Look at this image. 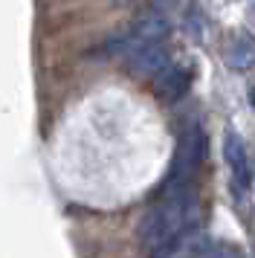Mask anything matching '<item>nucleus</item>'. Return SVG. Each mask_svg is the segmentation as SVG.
Wrapping results in <instances>:
<instances>
[{
	"label": "nucleus",
	"instance_id": "nucleus-2",
	"mask_svg": "<svg viewBox=\"0 0 255 258\" xmlns=\"http://www.w3.org/2000/svg\"><path fill=\"white\" fill-rule=\"evenodd\" d=\"M203 160H206V134L197 122H188L177 140V151H174L168 177L160 186V195L197 186V171H200Z\"/></svg>",
	"mask_w": 255,
	"mask_h": 258
},
{
	"label": "nucleus",
	"instance_id": "nucleus-1",
	"mask_svg": "<svg viewBox=\"0 0 255 258\" xmlns=\"http://www.w3.org/2000/svg\"><path fill=\"white\" fill-rule=\"evenodd\" d=\"M197 218H200L197 186L160 195L157 206L145 215L139 229L142 244L151 249V258H171L180 249L183 238L195 229Z\"/></svg>",
	"mask_w": 255,
	"mask_h": 258
},
{
	"label": "nucleus",
	"instance_id": "nucleus-8",
	"mask_svg": "<svg viewBox=\"0 0 255 258\" xmlns=\"http://www.w3.org/2000/svg\"><path fill=\"white\" fill-rule=\"evenodd\" d=\"M154 3H157L160 9H168V6H174V3H177V0H154Z\"/></svg>",
	"mask_w": 255,
	"mask_h": 258
},
{
	"label": "nucleus",
	"instance_id": "nucleus-6",
	"mask_svg": "<svg viewBox=\"0 0 255 258\" xmlns=\"http://www.w3.org/2000/svg\"><path fill=\"white\" fill-rule=\"evenodd\" d=\"M165 67H168V47H165V41L142 49L137 55H131V73L145 76V79H157Z\"/></svg>",
	"mask_w": 255,
	"mask_h": 258
},
{
	"label": "nucleus",
	"instance_id": "nucleus-5",
	"mask_svg": "<svg viewBox=\"0 0 255 258\" xmlns=\"http://www.w3.org/2000/svg\"><path fill=\"white\" fill-rule=\"evenodd\" d=\"M223 160L232 171V183H235V191L243 195L249 191V183H252V171H249V157H246V145L243 140L235 134V131H226L223 134Z\"/></svg>",
	"mask_w": 255,
	"mask_h": 258
},
{
	"label": "nucleus",
	"instance_id": "nucleus-7",
	"mask_svg": "<svg viewBox=\"0 0 255 258\" xmlns=\"http://www.w3.org/2000/svg\"><path fill=\"white\" fill-rule=\"evenodd\" d=\"M226 64L235 70H246L255 64V38L249 32H241L229 41L226 47Z\"/></svg>",
	"mask_w": 255,
	"mask_h": 258
},
{
	"label": "nucleus",
	"instance_id": "nucleus-9",
	"mask_svg": "<svg viewBox=\"0 0 255 258\" xmlns=\"http://www.w3.org/2000/svg\"><path fill=\"white\" fill-rule=\"evenodd\" d=\"M249 105L255 107V87H252V90H249Z\"/></svg>",
	"mask_w": 255,
	"mask_h": 258
},
{
	"label": "nucleus",
	"instance_id": "nucleus-3",
	"mask_svg": "<svg viewBox=\"0 0 255 258\" xmlns=\"http://www.w3.org/2000/svg\"><path fill=\"white\" fill-rule=\"evenodd\" d=\"M165 38H168V24L162 18H142L131 29L119 32L116 38H110L107 41V52L110 55L131 58V55H137V52L154 47V44H162Z\"/></svg>",
	"mask_w": 255,
	"mask_h": 258
},
{
	"label": "nucleus",
	"instance_id": "nucleus-4",
	"mask_svg": "<svg viewBox=\"0 0 255 258\" xmlns=\"http://www.w3.org/2000/svg\"><path fill=\"white\" fill-rule=\"evenodd\" d=\"M192 79H195V67H192V61L168 64V67L154 79V96L160 99L162 105H177V102L188 93Z\"/></svg>",
	"mask_w": 255,
	"mask_h": 258
}]
</instances>
